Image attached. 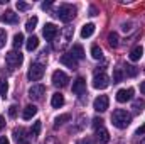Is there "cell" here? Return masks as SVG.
<instances>
[{"label": "cell", "mask_w": 145, "mask_h": 144, "mask_svg": "<svg viewBox=\"0 0 145 144\" xmlns=\"http://www.w3.org/2000/svg\"><path fill=\"white\" fill-rule=\"evenodd\" d=\"M132 122V114L123 110V108H116L113 110L111 114V124L116 127V129H127Z\"/></svg>", "instance_id": "cell-1"}, {"label": "cell", "mask_w": 145, "mask_h": 144, "mask_svg": "<svg viewBox=\"0 0 145 144\" xmlns=\"http://www.w3.org/2000/svg\"><path fill=\"white\" fill-rule=\"evenodd\" d=\"M56 15H57L59 20H63V22H69V20L74 19V15H76V7H74V5H69V3H63V5L57 9Z\"/></svg>", "instance_id": "cell-2"}, {"label": "cell", "mask_w": 145, "mask_h": 144, "mask_svg": "<svg viewBox=\"0 0 145 144\" xmlns=\"http://www.w3.org/2000/svg\"><path fill=\"white\" fill-rule=\"evenodd\" d=\"M22 61H24V56H22L20 51H10V53H7V56H5V63H7V66H8L10 70L19 68V66L22 65Z\"/></svg>", "instance_id": "cell-3"}, {"label": "cell", "mask_w": 145, "mask_h": 144, "mask_svg": "<svg viewBox=\"0 0 145 144\" xmlns=\"http://www.w3.org/2000/svg\"><path fill=\"white\" fill-rule=\"evenodd\" d=\"M12 136H14V139H15L17 144H29L31 139H32L31 132H27V129H24V127H15Z\"/></svg>", "instance_id": "cell-4"}, {"label": "cell", "mask_w": 145, "mask_h": 144, "mask_svg": "<svg viewBox=\"0 0 145 144\" xmlns=\"http://www.w3.org/2000/svg\"><path fill=\"white\" fill-rule=\"evenodd\" d=\"M42 76H44V66L40 63H32L29 71H27V78L31 81H39Z\"/></svg>", "instance_id": "cell-5"}, {"label": "cell", "mask_w": 145, "mask_h": 144, "mask_svg": "<svg viewBox=\"0 0 145 144\" xmlns=\"http://www.w3.org/2000/svg\"><path fill=\"white\" fill-rule=\"evenodd\" d=\"M68 83H69V76H68L64 71L56 70V71L52 73V85H54V87H57V88H64Z\"/></svg>", "instance_id": "cell-6"}, {"label": "cell", "mask_w": 145, "mask_h": 144, "mask_svg": "<svg viewBox=\"0 0 145 144\" xmlns=\"http://www.w3.org/2000/svg\"><path fill=\"white\" fill-rule=\"evenodd\" d=\"M110 85V78L106 73H96L95 78H93V87L96 90H105Z\"/></svg>", "instance_id": "cell-7"}, {"label": "cell", "mask_w": 145, "mask_h": 144, "mask_svg": "<svg viewBox=\"0 0 145 144\" xmlns=\"http://www.w3.org/2000/svg\"><path fill=\"white\" fill-rule=\"evenodd\" d=\"M108 105H110V100H108L106 95H100V97H96L95 102H93V108H95L96 112H105V110H108Z\"/></svg>", "instance_id": "cell-8"}, {"label": "cell", "mask_w": 145, "mask_h": 144, "mask_svg": "<svg viewBox=\"0 0 145 144\" xmlns=\"http://www.w3.org/2000/svg\"><path fill=\"white\" fill-rule=\"evenodd\" d=\"M132 97H133V88H121L116 92V102H120V104L132 100Z\"/></svg>", "instance_id": "cell-9"}, {"label": "cell", "mask_w": 145, "mask_h": 144, "mask_svg": "<svg viewBox=\"0 0 145 144\" xmlns=\"http://www.w3.org/2000/svg\"><path fill=\"white\" fill-rule=\"evenodd\" d=\"M84 92H86V80H84L83 76H78V78L74 80V83H72V93L81 95V93H84Z\"/></svg>", "instance_id": "cell-10"}, {"label": "cell", "mask_w": 145, "mask_h": 144, "mask_svg": "<svg viewBox=\"0 0 145 144\" xmlns=\"http://www.w3.org/2000/svg\"><path fill=\"white\" fill-rule=\"evenodd\" d=\"M44 92H46L44 85H32V87L29 88V97H31L32 100H40L42 95H44Z\"/></svg>", "instance_id": "cell-11"}, {"label": "cell", "mask_w": 145, "mask_h": 144, "mask_svg": "<svg viewBox=\"0 0 145 144\" xmlns=\"http://www.w3.org/2000/svg\"><path fill=\"white\" fill-rule=\"evenodd\" d=\"M42 34H44V37L47 39V41H51V39H54V37L57 36V27L54 26V24H46L44 26V29H42Z\"/></svg>", "instance_id": "cell-12"}, {"label": "cell", "mask_w": 145, "mask_h": 144, "mask_svg": "<svg viewBox=\"0 0 145 144\" xmlns=\"http://www.w3.org/2000/svg\"><path fill=\"white\" fill-rule=\"evenodd\" d=\"M2 22H5V24H17L19 22V15L15 12H12V10H7L2 15Z\"/></svg>", "instance_id": "cell-13"}, {"label": "cell", "mask_w": 145, "mask_h": 144, "mask_svg": "<svg viewBox=\"0 0 145 144\" xmlns=\"http://www.w3.org/2000/svg\"><path fill=\"white\" fill-rule=\"evenodd\" d=\"M61 63L66 65V66L71 68V70H76V68H78V59H74L71 54H63V56H61Z\"/></svg>", "instance_id": "cell-14"}, {"label": "cell", "mask_w": 145, "mask_h": 144, "mask_svg": "<svg viewBox=\"0 0 145 144\" xmlns=\"http://www.w3.org/2000/svg\"><path fill=\"white\" fill-rule=\"evenodd\" d=\"M96 139H98L101 144H106V143L110 141L108 131H106L105 127H100V129H96Z\"/></svg>", "instance_id": "cell-15"}, {"label": "cell", "mask_w": 145, "mask_h": 144, "mask_svg": "<svg viewBox=\"0 0 145 144\" xmlns=\"http://www.w3.org/2000/svg\"><path fill=\"white\" fill-rule=\"evenodd\" d=\"M51 105H52L54 108L63 107V105H64V95H63V93H59V92H57V93H54V95H52V100H51Z\"/></svg>", "instance_id": "cell-16"}, {"label": "cell", "mask_w": 145, "mask_h": 144, "mask_svg": "<svg viewBox=\"0 0 145 144\" xmlns=\"http://www.w3.org/2000/svg\"><path fill=\"white\" fill-rule=\"evenodd\" d=\"M71 56L74 59H83V58H84V49H83L81 44H74V46H72Z\"/></svg>", "instance_id": "cell-17"}, {"label": "cell", "mask_w": 145, "mask_h": 144, "mask_svg": "<svg viewBox=\"0 0 145 144\" xmlns=\"http://www.w3.org/2000/svg\"><path fill=\"white\" fill-rule=\"evenodd\" d=\"M93 32H95V24H84L83 27H81V37L83 39H86V37H91L93 36Z\"/></svg>", "instance_id": "cell-18"}, {"label": "cell", "mask_w": 145, "mask_h": 144, "mask_svg": "<svg viewBox=\"0 0 145 144\" xmlns=\"http://www.w3.org/2000/svg\"><path fill=\"white\" fill-rule=\"evenodd\" d=\"M36 114H37V107L36 105H27V107L24 108V112H22V117H24L25 120H31Z\"/></svg>", "instance_id": "cell-19"}, {"label": "cell", "mask_w": 145, "mask_h": 144, "mask_svg": "<svg viewBox=\"0 0 145 144\" xmlns=\"http://www.w3.org/2000/svg\"><path fill=\"white\" fill-rule=\"evenodd\" d=\"M142 54H144V48H142V46H135V48L130 51V59H132V61H138V59L142 58Z\"/></svg>", "instance_id": "cell-20"}, {"label": "cell", "mask_w": 145, "mask_h": 144, "mask_svg": "<svg viewBox=\"0 0 145 144\" xmlns=\"http://www.w3.org/2000/svg\"><path fill=\"white\" fill-rule=\"evenodd\" d=\"M37 46H39V37L37 36H31L27 39V42H25L27 51H34V49H37Z\"/></svg>", "instance_id": "cell-21"}, {"label": "cell", "mask_w": 145, "mask_h": 144, "mask_svg": "<svg viewBox=\"0 0 145 144\" xmlns=\"http://www.w3.org/2000/svg\"><path fill=\"white\" fill-rule=\"evenodd\" d=\"M71 119V115L69 114H63V115H57L56 119H54V129H57L59 126H63L64 122H68Z\"/></svg>", "instance_id": "cell-22"}, {"label": "cell", "mask_w": 145, "mask_h": 144, "mask_svg": "<svg viewBox=\"0 0 145 144\" xmlns=\"http://www.w3.org/2000/svg\"><path fill=\"white\" fill-rule=\"evenodd\" d=\"M108 44L111 48H118V44H120V37H118V34L115 31L108 34Z\"/></svg>", "instance_id": "cell-23"}, {"label": "cell", "mask_w": 145, "mask_h": 144, "mask_svg": "<svg viewBox=\"0 0 145 144\" xmlns=\"http://www.w3.org/2000/svg\"><path fill=\"white\" fill-rule=\"evenodd\" d=\"M37 20H39V19H37L36 15H32V17H31V19H29V20L25 22V29H27L29 32H32V31L36 29V26H37Z\"/></svg>", "instance_id": "cell-24"}, {"label": "cell", "mask_w": 145, "mask_h": 144, "mask_svg": "<svg viewBox=\"0 0 145 144\" xmlns=\"http://www.w3.org/2000/svg\"><path fill=\"white\" fill-rule=\"evenodd\" d=\"M125 75L133 78V76H137V75H138V68H137V66H133V65H127V66H125Z\"/></svg>", "instance_id": "cell-25"}, {"label": "cell", "mask_w": 145, "mask_h": 144, "mask_svg": "<svg viewBox=\"0 0 145 144\" xmlns=\"http://www.w3.org/2000/svg\"><path fill=\"white\" fill-rule=\"evenodd\" d=\"M91 56H93L95 59H101V58H103L101 48H100V46H91Z\"/></svg>", "instance_id": "cell-26"}, {"label": "cell", "mask_w": 145, "mask_h": 144, "mask_svg": "<svg viewBox=\"0 0 145 144\" xmlns=\"http://www.w3.org/2000/svg\"><path fill=\"white\" fill-rule=\"evenodd\" d=\"M12 42H14V48H15V49H19V48H20V46L24 44V34H22V32L15 34V36H14V41H12Z\"/></svg>", "instance_id": "cell-27"}, {"label": "cell", "mask_w": 145, "mask_h": 144, "mask_svg": "<svg viewBox=\"0 0 145 144\" xmlns=\"http://www.w3.org/2000/svg\"><path fill=\"white\" fill-rule=\"evenodd\" d=\"M7 93H8V83H7L5 80H0V97L5 98Z\"/></svg>", "instance_id": "cell-28"}, {"label": "cell", "mask_w": 145, "mask_h": 144, "mask_svg": "<svg viewBox=\"0 0 145 144\" xmlns=\"http://www.w3.org/2000/svg\"><path fill=\"white\" fill-rule=\"evenodd\" d=\"M123 80V71L121 68H115L113 70V83H120Z\"/></svg>", "instance_id": "cell-29"}, {"label": "cell", "mask_w": 145, "mask_h": 144, "mask_svg": "<svg viewBox=\"0 0 145 144\" xmlns=\"http://www.w3.org/2000/svg\"><path fill=\"white\" fill-rule=\"evenodd\" d=\"M31 132V136H32V139H36L37 136H39V132H40V120H37V122H34V127L29 131Z\"/></svg>", "instance_id": "cell-30"}, {"label": "cell", "mask_w": 145, "mask_h": 144, "mask_svg": "<svg viewBox=\"0 0 145 144\" xmlns=\"http://www.w3.org/2000/svg\"><path fill=\"white\" fill-rule=\"evenodd\" d=\"M144 107H145V104H144V100H135V102H133V112H135V114H140V112H142V110H144Z\"/></svg>", "instance_id": "cell-31"}, {"label": "cell", "mask_w": 145, "mask_h": 144, "mask_svg": "<svg viewBox=\"0 0 145 144\" xmlns=\"http://www.w3.org/2000/svg\"><path fill=\"white\" fill-rule=\"evenodd\" d=\"M93 127H95V129H100V127H103V119H100V117H95V119H93Z\"/></svg>", "instance_id": "cell-32"}, {"label": "cell", "mask_w": 145, "mask_h": 144, "mask_svg": "<svg viewBox=\"0 0 145 144\" xmlns=\"http://www.w3.org/2000/svg\"><path fill=\"white\" fill-rule=\"evenodd\" d=\"M5 41H7V32L3 29H0V48L5 46Z\"/></svg>", "instance_id": "cell-33"}, {"label": "cell", "mask_w": 145, "mask_h": 144, "mask_svg": "<svg viewBox=\"0 0 145 144\" xmlns=\"http://www.w3.org/2000/svg\"><path fill=\"white\" fill-rule=\"evenodd\" d=\"M17 9H19V10H29V9H31V5H29V3H25V2H17Z\"/></svg>", "instance_id": "cell-34"}, {"label": "cell", "mask_w": 145, "mask_h": 144, "mask_svg": "<svg viewBox=\"0 0 145 144\" xmlns=\"http://www.w3.org/2000/svg\"><path fill=\"white\" fill-rule=\"evenodd\" d=\"M17 105H10V107H8V115H10V117H17Z\"/></svg>", "instance_id": "cell-35"}, {"label": "cell", "mask_w": 145, "mask_h": 144, "mask_svg": "<svg viewBox=\"0 0 145 144\" xmlns=\"http://www.w3.org/2000/svg\"><path fill=\"white\" fill-rule=\"evenodd\" d=\"M78 144H95V141H93L91 137H83V139H81Z\"/></svg>", "instance_id": "cell-36"}, {"label": "cell", "mask_w": 145, "mask_h": 144, "mask_svg": "<svg viewBox=\"0 0 145 144\" xmlns=\"http://www.w3.org/2000/svg\"><path fill=\"white\" fill-rule=\"evenodd\" d=\"M145 134V124H142L138 129H137V136H144Z\"/></svg>", "instance_id": "cell-37"}, {"label": "cell", "mask_w": 145, "mask_h": 144, "mask_svg": "<svg viewBox=\"0 0 145 144\" xmlns=\"http://www.w3.org/2000/svg\"><path fill=\"white\" fill-rule=\"evenodd\" d=\"M3 127H5V119H3V117L0 115V131H2Z\"/></svg>", "instance_id": "cell-38"}, {"label": "cell", "mask_w": 145, "mask_h": 144, "mask_svg": "<svg viewBox=\"0 0 145 144\" xmlns=\"http://www.w3.org/2000/svg\"><path fill=\"white\" fill-rule=\"evenodd\" d=\"M0 144H8V139H7L5 136H2V137H0Z\"/></svg>", "instance_id": "cell-39"}, {"label": "cell", "mask_w": 145, "mask_h": 144, "mask_svg": "<svg viewBox=\"0 0 145 144\" xmlns=\"http://www.w3.org/2000/svg\"><path fill=\"white\" fill-rule=\"evenodd\" d=\"M89 12H91L89 15H96V14H98V10H96V7H91V9H89Z\"/></svg>", "instance_id": "cell-40"}, {"label": "cell", "mask_w": 145, "mask_h": 144, "mask_svg": "<svg viewBox=\"0 0 145 144\" xmlns=\"http://www.w3.org/2000/svg\"><path fill=\"white\" fill-rule=\"evenodd\" d=\"M121 29H123V31H125V32H127V31H130V29H132V27H130V24H123V27H121Z\"/></svg>", "instance_id": "cell-41"}, {"label": "cell", "mask_w": 145, "mask_h": 144, "mask_svg": "<svg viewBox=\"0 0 145 144\" xmlns=\"http://www.w3.org/2000/svg\"><path fill=\"white\" fill-rule=\"evenodd\" d=\"M140 92L145 95V81H142V83H140Z\"/></svg>", "instance_id": "cell-42"}, {"label": "cell", "mask_w": 145, "mask_h": 144, "mask_svg": "<svg viewBox=\"0 0 145 144\" xmlns=\"http://www.w3.org/2000/svg\"><path fill=\"white\" fill-rule=\"evenodd\" d=\"M51 7V2H46V3H42V9L46 10V9H49Z\"/></svg>", "instance_id": "cell-43"}, {"label": "cell", "mask_w": 145, "mask_h": 144, "mask_svg": "<svg viewBox=\"0 0 145 144\" xmlns=\"http://www.w3.org/2000/svg\"><path fill=\"white\" fill-rule=\"evenodd\" d=\"M142 144H145V139H144V141H142Z\"/></svg>", "instance_id": "cell-44"}]
</instances>
